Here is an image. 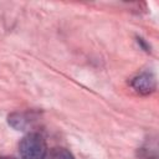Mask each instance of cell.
<instances>
[{
    "instance_id": "5",
    "label": "cell",
    "mask_w": 159,
    "mask_h": 159,
    "mask_svg": "<svg viewBox=\"0 0 159 159\" xmlns=\"http://www.w3.org/2000/svg\"><path fill=\"white\" fill-rule=\"evenodd\" d=\"M0 159H15V158H10V157H0Z\"/></svg>"
},
{
    "instance_id": "2",
    "label": "cell",
    "mask_w": 159,
    "mask_h": 159,
    "mask_svg": "<svg viewBox=\"0 0 159 159\" xmlns=\"http://www.w3.org/2000/svg\"><path fill=\"white\" fill-rule=\"evenodd\" d=\"M132 87L142 94H149L157 88V80L152 72H142L130 81Z\"/></svg>"
},
{
    "instance_id": "1",
    "label": "cell",
    "mask_w": 159,
    "mask_h": 159,
    "mask_svg": "<svg viewBox=\"0 0 159 159\" xmlns=\"http://www.w3.org/2000/svg\"><path fill=\"white\" fill-rule=\"evenodd\" d=\"M47 150L46 142L40 133L31 132L19 143V153L22 159H45Z\"/></svg>"
},
{
    "instance_id": "3",
    "label": "cell",
    "mask_w": 159,
    "mask_h": 159,
    "mask_svg": "<svg viewBox=\"0 0 159 159\" xmlns=\"http://www.w3.org/2000/svg\"><path fill=\"white\" fill-rule=\"evenodd\" d=\"M7 120H9V124L11 127H14L15 129H17V130H25L26 127L30 123L27 117L25 114H22V113H12V114H10Z\"/></svg>"
},
{
    "instance_id": "4",
    "label": "cell",
    "mask_w": 159,
    "mask_h": 159,
    "mask_svg": "<svg viewBox=\"0 0 159 159\" xmlns=\"http://www.w3.org/2000/svg\"><path fill=\"white\" fill-rule=\"evenodd\" d=\"M45 159H75L72 153L62 147H56L50 150H47V154Z\"/></svg>"
}]
</instances>
